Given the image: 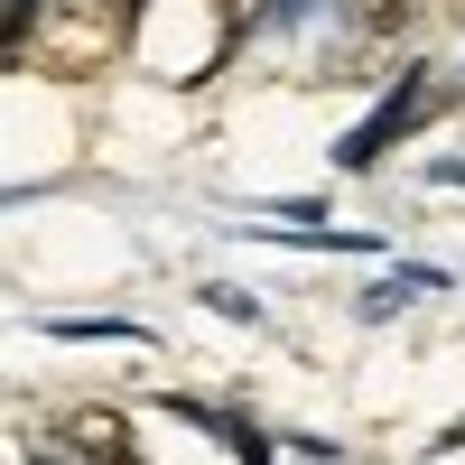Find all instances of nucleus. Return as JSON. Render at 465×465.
<instances>
[{
  "mask_svg": "<svg viewBox=\"0 0 465 465\" xmlns=\"http://www.w3.org/2000/svg\"><path fill=\"white\" fill-rule=\"evenodd\" d=\"M419 10H429V0H344V19H354L363 37H401Z\"/></svg>",
  "mask_w": 465,
  "mask_h": 465,
  "instance_id": "f03ea898",
  "label": "nucleus"
},
{
  "mask_svg": "<svg viewBox=\"0 0 465 465\" xmlns=\"http://www.w3.org/2000/svg\"><path fill=\"white\" fill-rule=\"evenodd\" d=\"M28 56H37V74H56V84L103 74L112 56H122V0H37Z\"/></svg>",
  "mask_w": 465,
  "mask_h": 465,
  "instance_id": "f257e3e1",
  "label": "nucleus"
}]
</instances>
